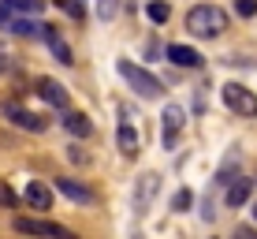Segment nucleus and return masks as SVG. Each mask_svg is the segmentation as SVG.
<instances>
[{
    "mask_svg": "<svg viewBox=\"0 0 257 239\" xmlns=\"http://www.w3.org/2000/svg\"><path fill=\"white\" fill-rule=\"evenodd\" d=\"M187 30L201 41H212V38H220V34L227 30V12L216 8V4H198V8L187 12Z\"/></svg>",
    "mask_w": 257,
    "mask_h": 239,
    "instance_id": "1",
    "label": "nucleus"
},
{
    "mask_svg": "<svg viewBox=\"0 0 257 239\" xmlns=\"http://www.w3.org/2000/svg\"><path fill=\"white\" fill-rule=\"evenodd\" d=\"M116 71L123 75V83L131 86L138 97H146V101H153V97H161V83H157L153 75L146 71V67L131 64V60H116Z\"/></svg>",
    "mask_w": 257,
    "mask_h": 239,
    "instance_id": "2",
    "label": "nucleus"
},
{
    "mask_svg": "<svg viewBox=\"0 0 257 239\" xmlns=\"http://www.w3.org/2000/svg\"><path fill=\"white\" fill-rule=\"evenodd\" d=\"M12 224H15V232H23V235H34V239H78L75 232H71V228L56 224V220H38V217H15Z\"/></svg>",
    "mask_w": 257,
    "mask_h": 239,
    "instance_id": "3",
    "label": "nucleus"
},
{
    "mask_svg": "<svg viewBox=\"0 0 257 239\" xmlns=\"http://www.w3.org/2000/svg\"><path fill=\"white\" fill-rule=\"evenodd\" d=\"M0 116L8 123H15V127L30 131V135H45L49 131V120L45 116H34V112H26L19 101H0Z\"/></svg>",
    "mask_w": 257,
    "mask_h": 239,
    "instance_id": "4",
    "label": "nucleus"
},
{
    "mask_svg": "<svg viewBox=\"0 0 257 239\" xmlns=\"http://www.w3.org/2000/svg\"><path fill=\"white\" fill-rule=\"evenodd\" d=\"M220 97H224V105L231 112H238V116H257V97H253V90H246L242 83H224Z\"/></svg>",
    "mask_w": 257,
    "mask_h": 239,
    "instance_id": "5",
    "label": "nucleus"
},
{
    "mask_svg": "<svg viewBox=\"0 0 257 239\" xmlns=\"http://www.w3.org/2000/svg\"><path fill=\"white\" fill-rule=\"evenodd\" d=\"M157 187H161V176H157V172L138 176V183H135V217H146V213H149Z\"/></svg>",
    "mask_w": 257,
    "mask_h": 239,
    "instance_id": "6",
    "label": "nucleus"
},
{
    "mask_svg": "<svg viewBox=\"0 0 257 239\" xmlns=\"http://www.w3.org/2000/svg\"><path fill=\"white\" fill-rule=\"evenodd\" d=\"M56 191L64 198L78 202V206H97V191H90L82 180H71V176H56Z\"/></svg>",
    "mask_w": 257,
    "mask_h": 239,
    "instance_id": "7",
    "label": "nucleus"
},
{
    "mask_svg": "<svg viewBox=\"0 0 257 239\" xmlns=\"http://www.w3.org/2000/svg\"><path fill=\"white\" fill-rule=\"evenodd\" d=\"M38 97H41L45 105H52V109H60V112H64L67 105H71L67 86H64V83H56V78H38Z\"/></svg>",
    "mask_w": 257,
    "mask_h": 239,
    "instance_id": "8",
    "label": "nucleus"
},
{
    "mask_svg": "<svg viewBox=\"0 0 257 239\" xmlns=\"http://www.w3.org/2000/svg\"><path fill=\"white\" fill-rule=\"evenodd\" d=\"M168 60H172L175 67H201V64H205V56H201L198 49L179 45V41H175V45H168Z\"/></svg>",
    "mask_w": 257,
    "mask_h": 239,
    "instance_id": "9",
    "label": "nucleus"
},
{
    "mask_svg": "<svg viewBox=\"0 0 257 239\" xmlns=\"http://www.w3.org/2000/svg\"><path fill=\"white\" fill-rule=\"evenodd\" d=\"M183 116H187V112H183L179 105H164V112H161V120H164V146H172L175 135L183 131Z\"/></svg>",
    "mask_w": 257,
    "mask_h": 239,
    "instance_id": "10",
    "label": "nucleus"
},
{
    "mask_svg": "<svg viewBox=\"0 0 257 239\" xmlns=\"http://www.w3.org/2000/svg\"><path fill=\"white\" fill-rule=\"evenodd\" d=\"M23 198L30 202L34 209H52V191L45 187L41 180H34V183H26V191H23Z\"/></svg>",
    "mask_w": 257,
    "mask_h": 239,
    "instance_id": "11",
    "label": "nucleus"
},
{
    "mask_svg": "<svg viewBox=\"0 0 257 239\" xmlns=\"http://www.w3.org/2000/svg\"><path fill=\"white\" fill-rule=\"evenodd\" d=\"M64 131L71 138H90L93 123H90V116H82V112H67V116H64Z\"/></svg>",
    "mask_w": 257,
    "mask_h": 239,
    "instance_id": "12",
    "label": "nucleus"
},
{
    "mask_svg": "<svg viewBox=\"0 0 257 239\" xmlns=\"http://www.w3.org/2000/svg\"><path fill=\"white\" fill-rule=\"evenodd\" d=\"M41 38H45V45L52 49V56H56L60 64H75V60H71V49L64 45V38L56 34V26H49V23H45V34H41Z\"/></svg>",
    "mask_w": 257,
    "mask_h": 239,
    "instance_id": "13",
    "label": "nucleus"
},
{
    "mask_svg": "<svg viewBox=\"0 0 257 239\" xmlns=\"http://www.w3.org/2000/svg\"><path fill=\"white\" fill-rule=\"evenodd\" d=\"M250 191H253V180H246V176H238V180L227 187V206L231 209H238V206H246V198H250Z\"/></svg>",
    "mask_w": 257,
    "mask_h": 239,
    "instance_id": "14",
    "label": "nucleus"
},
{
    "mask_svg": "<svg viewBox=\"0 0 257 239\" xmlns=\"http://www.w3.org/2000/svg\"><path fill=\"white\" fill-rule=\"evenodd\" d=\"M116 142H119V153L123 157H138V131L131 127V123H123V127H119Z\"/></svg>",
    "mask_w": 257,
    "mask_h": 239,
    "instance_id": "15",
    "label": "nucleus"
},
{
    "mask_svg": "<svg viewBox=\"0 0 257 239\" xmlns=\"http://www.w3.org/2000/svg\"><path fill=\"white\" fill-rule=\"evenodd\" d=\"M8 30L19 34V38H41V34H45V26L30 23V19H12V23H8Z\"/></svg>",
    "mask_w": 257,
    "mask_h": 239,
    "instance_id": "16",
    "label": "nucleus"
},
{
    "mask_svg": "<svg viewBox=\"0 0 257 239\" xmlns=\"http://www.w3.org/2000/svg\"><path fill=\"white\" fill-rule=\"evenodd\" d=\"M146 15H149V23L164 26V23H168V15H172V8H168L164 0H149V4H146Z\"/></svg>",
    "mask_w": 257,
    "mask_h": 239,
    "instance_id": "17",
    "label": "nucleus"
},
{
    "mask_svg": "<svg viewBox=\"0 0 257 239\" xmlns=\"http://www.w3.org/2000/svg\"><path fill=\"white\" fill-rule=\"evenodd\" d=\"M0 206H8V209L19 206V194H15V187H8L4 180H0Z\"/></svg>",
    "mask_w": 257,
    "mask_h": 239,
    "instance_id": "18",
    "label": "nucleus"
},
{
    "mask_svg": "<svg viewBox=\"0 0 257 239\" xmlns=\"http://www.w3.org/2000/svg\"><path fill=\"white\" fill-rule=\"evenodd\" d=\"M56 4H60V8H64V12L71 15V19H82V15H86V8H82V0H56Z\"/></svg>",
    "mask_w": 257,
    "mask_h": 239,
    "instance_id": "19",
    "label": "nucleus"
},
{
    "mask_svg": "<svg viewBox=\"0 0 257 239\" xmlns=\"http://www.w3.org/2000/svg\"><path fill=\"white\" fill-rule=\"evenodd\" d=\"M235 12L242 15V19H253L257 15V0H235Z\"/></svg>",
    "mask_w": 257,
    "mask_h": 239,
    "instance_id": "20",
    "label": "nucleus"
},
{
    "mask_svg": "<svg viewBox=\"0 0 257 239\" xmlns=\"http://www.w3.org/2000/svg\"><path fill=\"white\" fill-rule=\"evenodd\" d=\"M172 209H179V213H183V209H190V191H179V194H175V198H172Z\"/></svg>",
    "mask_w": 257,
    "mask_h": 239,
    "instance_id": "21",
    "label": "nucleus"
},
{
    "mask_svg": "<svg viewBox=\"0 0 257 239\" xmlns=\"http://www.w3.org/2000/svg\"><path fill=\"white\" fill-rule=\"evenodd\" d=\"M235 239H257V228L253 224H238L235 228Z\"/></svg>",
    "mask_w": 257,
    "mask_h": 239,
    "instance_id": "22",
    "label": "nucleus"
},
{
    "mask_svg": "<svg viewBox=\"0 0 257 239\" xmlns=\"http://www.w3.org/2000/svg\"><path fill=\"white\" fill-rule=\"evenodd\" d=\"M67 157H71V161H75V165H86V161H90V157H86V153H82V149H75V146H71V149H67Z\"/></svg>",
    "mask_w": 257,
    "mask_h": 239,
    "instance_id": "23",
    "label": "nucleus"
},
{
    "mask_svg": "<svg viewBox=\"0 0 257 239\" xmlns=\"http://www.w3.org/2000/svg\"><path fill=\"white\" fill-rule=\"evenodd\" d=\"M0 23H12V8H8L4 0H0Z\"/></svg>",
    "mask_w": 257,
    "mask_h": 239,
    "instance_id": "24",
    "label": "nucleus"
},
{
    "mask_svg": "<svg viewBox=\"0 0 257 239\" xmlns=\"http://www.w3.org/2000/svg\"><path fill=\"white\" fill-rule=\"evenodd\" d=\"M4 67H8V56H4V52H0V71H4Z\"/></svg>",
    "mask_w": 257,
    "mask_h": 239,
    "instance_id": "25",
    "label": "nucleus"
},
{
    "mask_svg": "<svg viewBox=\"0 0 257 239\" xmlns=\"http://www.w3.org/2000/svg\"><path fill=\"white\" fill-rule=\"evenodd\" d=\"M253 220H257V202H253Z\"/></svg>",
    "mask_w": 257,
    "mask_h": 239,
    "instance_id": "26",
    "label": "nucleus"
}]
</instances>
